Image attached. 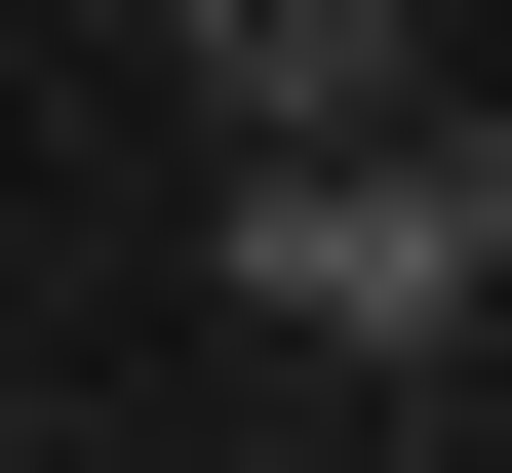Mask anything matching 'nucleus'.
<instances>
[{"mask_svg":"<svg viewBox=\"0 0 512 473\" xmlns=\"http://www.w3.org/2000/svg\"><path fill=\"white\" fill-rule=\"evenodd\" d=\"M197 276H237V355H316V395H473V355H512V119H473V79L237 119Z\"/></svg>","mask_w":512,"mask_h":473,"instance_id":"nucleus-1","label":"nucleus"},{"mask_svg":"<svg viewBox=\"0 0 512 473\" xmlns=\"http://www.w3.org/2000/svg\"><path fill=\"white\" fill-rule=\"evenodd\" d=\"M355 79H434V40H394V0H237V40H197V119H355Z\"/></svg>","mask_w":512,"mask_h":473,"instance_id":"nucleus-2","label":"nucleus"},{"mask_svg":"<svg viewBox=\"0 0 512 473\" xmlns=\"http://www.w3.org/2000/svg\"><path fill=\"white\" fill-rule=\"evenodd\" d=\"M119 40H237V0H119Z\"/></svg>","mask_w":512,"mask_h":473,"instance_id":"nucleus-3","label":"nucleus"}]
</instances>
